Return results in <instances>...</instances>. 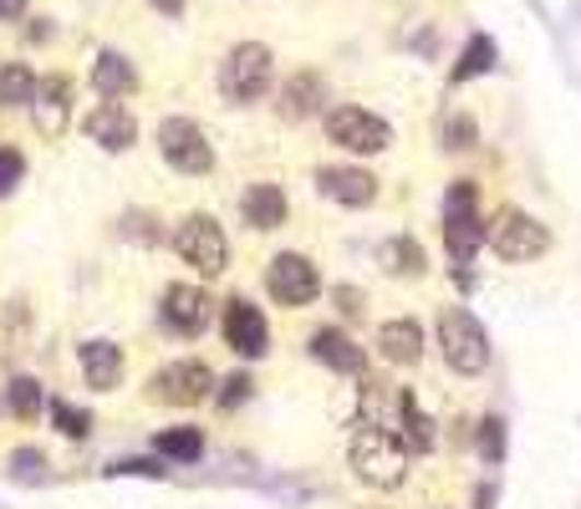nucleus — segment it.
<instances>
[{"label": "nucleus", "mask_w": 581, "mask_h": 509, "mask_svg": "<svg viewBox=\"0 0 581 509\" xmlns=\"http://www.w3.org/2000/svg\"><path fill=\"white\" fill-rule=\"evenodd\" d=\"M347 459H352V474H358L368 489H398V484L408 479V449L398 443V433H387L377 423H358V428H352Z\"/></svg>", "instance_id": "obj_1"}, {"label": "nucleus", "mask_w": 581, "mask_h": 509, "mask_svg": "<svg viewBox=\"0 0 581 509\" xmlns=\"http://www.w3.org/2000/svg\"><path fill=\"white\" fill-rule=\"evenodd\" d=\"M276 82V51L266 42H235L224 51L220 61V92L224 102H235V107H251L260 102Z\"/></svg>", "instance_id": "obj_2"}, {"label": "nucleus", "mask_w": 581, "mask_h": 509, "mask_svg": "<svg viewBox=\"0 0 581 509\" xmlns=\"http://www.w3.org/2000/svg\"><path fill=\"white\" fill-rule=\"evenodd\" d=\"M439 351H444L449 372H460V378H479L490 367V336L464 305L439 311Z\"/></svg>", "instance_id": "obj_3"}, {"label": "nucleus", "mask_w": 581, "mask_h": 509, "mask_svg": "<svg viewBox=\"0 0 581 509\" xmlns=\"http://www.w3.org/2000/svg\"><path fill=\"white\" fill-rule=\"evenodd\" d=\"M485 245V219H479V189L469 178H454L444 189V250L454 265H469Z\"/></svg>", "instance_id": "obj_4"}, {"label": "nucleus", "mask_w": 581, "mask_h": 509, "mask_svg": "<svg viewBox=\"0 0 581 509\" xmlns=\"http://www.w3.org/2000/svg\"><path fill=\"white\" fill-rule=\"evenodd\" d=\"M485 240H490V250L506 265H531V261H541V255L551 250V230H546L536 215L510 209V204L490 219V224H485Z\"/></svg>", "instance_id": "obj_5"}, {"label": "nucleus", "mask_w": 581, "mask_h": 509, "mask_svg": "<svg viewBox=\"0 0 581 509\" xmlns=\"http://www.w3.org/2000/svg\"><path fill=\"white\" fill-rule=\"evenodd\" d=\"M174 250H179L184 265H194V276H205V280L230 270V240H224L214 215H184L179 230H174Z\"/></svg>", "instance_id": "obj_6"}, {"label": "nucleus", "mask_w": 581, "mask_h": 509, "mask_svg": "<svg viewBox=\"0 0 581 509\" xmlns=\"http://www.w3.org/2000/svg\"><path fill=\"white\" fill-rule=\"evenodd\" d=\"M322 128H327V143H337L342 153H358V159H373V153H383L393 143V128L377 113L358 107V102H337L322 117Z\"/></svg>", "instance_id": "obj_7"}, {"label": "nucleus", "mask_w": 581, "mask_h": 509, "mask_svg": "<svg viewBox=\"0 0 581 509\" xmlns=\"http://www.w3.org/2000/svg\"><path fill=\"white\" fill-rule=\"evenodd\" d=\"M153 143H159V153H164V163L174 169V174L184 178H205L209 169H214V148H209L205 128L194 123V117H164L159 123V132H153Z\"/></svg>", "instance_id": "obj_8"}, {"label": "nucleus", "mask_w": 581, "mask_h": 509, "mask_svg": "<svg viewBox=\"0 0 581 509\" xmlns=\"http://www.w3.org/2000/svg\"><path fill=\"white\" fill-rule=\"evenodd\" d=\"M266 291L276 305L286 311H301V305H312L322 296V270H316L312 255H301V250H281L276 261L266 265Z\"/></svg>", "instance_id": "obj_9"}, {"label": "nucleus", "mask_w": 581, "mask_h": 509, "mask_svg": "<svg viewBox=\"0 0 581 509\" xmlns=\"http://www.w3.org/2000/svg\"><path fill=\"white\" fill-rule=\"evenodd\" d=\"M214 387H220V382H214V372H209L199 357H179V362H169L153 372L149 397L164 407H199L214 397Z\"/></svg>", "instance_id": "obj_10"}, {"label": "nucleus", "mask_w": 581, "mask_h": 509, "mask_svg": "<svg viewBox=\"0 0 581 509\" xmlns=\"http://www.w3.org/2000/svg\"><path fill=\"white\" fill-rule=\"evenodd\" d=\"M72 97H77V82L67 72L36 77V92H31V123H36V132H42L46 143H57L61 132L72 128Z\"/></svg>", "instance_id": "obj_11"}, {"label": "nucleus", "mask_w": 581, "mask_h": 509, "mask_svg": "<svg viewBox=\"0 0 581 509\" xmlns=\"http://www.w3.org/2000/svg\"><path fill=\"white\" fill-rule=\"evenodd\" d=\"M159 316H164L169 332L179 336H199L214 321V301H209L205 286H194V280H174L164 291V301H159Z\"/></svg>", "instance_id": "obj_12"}, {"label": "nucleus", "mask_w": 581, "mask_h": 509, "mask_svg": "<svg viewBox=\"0 0 581 509\" xmlns=\"http://www.w3.org/2000/svg\"><path fill=\"white\" fill-rule=\"evenodd\" d=\"M82 132H88V143H97L103 153H128L138 143V117L133 107H123L118 97H103L82 117Z\"/></svg>", "instance_id": "obj_13"}, {"label": "nucleus", "mask_w": 581, "mask_h": 509, "mask_svg": "<svg viewBox=\"0 0 581 509\" xmlns=\"http://www.w3.org/2000/svg\"><path fill=\"white\" fill-rule=\"evenodd\" d=\"M224 342H230L245 362L266 357V351H270V321H266V311H260V305H251L245 296L224 301Z\"/></svg>", "instance_id": "obj_14"}, {"label": "nucleus", "mask_w": 581, "mask_h": 509, "mask_svg": "<svg viewBox=\"0 0 581 509\" xmlns=\"http://www.w3.org/2000/svg\"><path fill=\"white\" fill-rule=\"evenodd\" d=\"M316 189L327 194L332 204H342V209H368V204H377V178L368 174V169H352V163L316 169Z\"/></svg>", "instance_id": "obj_15"}, {"label": "nucleus", "mask_w": 581, "mask_h": 509, "mask_svg": "<svg viewBox=\"0 0 581 509\" xmlns=\"http://www.w3.org/2000/svg\"><path fill=\"white\" fill-rule=\"evenodd\" d=\"M286 215H291L286 189H281V184H270V178H260V184H251V189L240 194V219H245L251 230H260V234L281 230Z\"/></svg>", "instance_id": "obj_16"}, {"label": "nucleus", "mask_w": 581, "mask_h": 509, "mask_svg": "<svg viewBox=\"0 0 581 509\" xmlns=\"http://www.w3.org/2000/svg\"><path fill=\"white\" fill-rule=\"evenodd\" d=\"M77 357H82V378H88L92 393H113V387L123 382V372H128L118 342H82Z\"/></svg>", "instance_id": "obj_17"}, {"label": "nucleus", "mask_w": 581, "mask_h": 509, "mask_svg": "<svg viewBox=\"0 0 581 509\" xmlns=\"http://www.w3.org/2000/svg\"><path fill=\"white\" fill-rule=\"evenodd\" d=\"M377 357L393 367H418L423 362V326L408 316L383 321V326H377Z\"/></svg>", "instance_id": "obj_18"}, {"label": "nucleus", "mask_w": 581, "mask_h": 509, "mask_svg": "<svg viewBox=\"0 0 581 509\" xmlns=\"http://www.w3.org/2000/svg\"><path fill=\"white\" fill-rule=\"evenodd\" d=\"M393 413H398V418H393V433H398V443L408 453H429L433 449V418H423V407H418V397L408 393V387H398V393H393Z\"/></svg>", "instance_id": "obj_19"}, {"label": "nucleus", "mask_w": 581, "mask_h": 509, "mask_svg": "<svg viewBox=\"0 0 581 509\" xmlns=\"http://www.w3.org/2000/svg\"><path fill=\"white\" fill-rule=\"evenodd\" d=\"M322 102H327V82H322V72H297L291 82L281 88V117L286 123H306L312 113H322Z\"/></svg>", "instance_id": "obj_20"}, {"label": "nucleus", "mask_w": 581, "mask_h": 509, "mask_svg": "<svg viewBox=\"0 0 581 509\" xmlns=\"http://www.w3.org/2000/svg\"><path fill=\"white\" fill-rule=\"evenodd\" d=\"M312 357L322 367H332V372H362V367H368L362 347L342 332V326H322V332L312 336Z\"/></svg>", "instance_id": "obj_21"}, {"label": "nucleus", "mask_w": 581, "mask_h": 509, "mask_svg": "<svg viewBox=\"0 0 581 509\" xmlns=\"http://www.w3.org/2000/svg\"><path fill=\"white\" fill-rule=\"evenodd\" d=\"M92 88H97V97H128V92H138V67L123 51H97Z\"/></svg>", "instance_id": "obj_22"}, {"label": "nucleus", "mask_w": 581, "mask_h": 509, "mask_svg": "<svg viewBox=\"0 0 581 509\" xmlns=\"http://www.w3.org/2000/svg\"><path fill=\"white\" fill-rule=\"evenodd\" d=\"M500 61V46H495V36H485V31H475L469 42H464L460 61H454V72H449V82L454 88H464V82H475V77H485Z\"/></svg>", "instance_id": "obj_23"}, {"label": "nucleus", "mask_w": 581, "mask_h": 509, "mask_svg": "<svg viewBox=\"0 0 581 509\" xmlns=\"http://www.w3.org/2000/svg\"><path fill=\"white\" fill-rule=\"evenodd\" d=\"M153 453L169 459V464H194V459L205 453V433L189 428V423H184V428H164V433L153 438Z\"/></svg>", "instance_id": "obj_24"}, {"label": "nucleus", "mask_w": 581, "mask_h": 509, "mask_svg": "<svg viewBox=\"0 0 581 509\" xmlns=\"http://www.w3.org/2000/svg\"><path fill=\"white\" fill-rule=\"evenodd\" d=\"M31 92H36V72L26 61H5L0 67V107H31Z\"/></svg>", "instance_id": "obj_25"}, {"label": "nucleus", "mask_w": 581, "mask_h": 509, "mask_svg": "<svg viewBox=\"0 0 581 509\" xmlns=\"http://www.w3.org/2000/svg\"><path fill=\"white\" fill-rule=\"evenodd\" d=\"M5 403H11V413L21 423H36L42 418V407H46V393H42V382L36 378H11L5 382Z\"/></svg>", "instance_id": "obj_26"}, {"label": "nucleus", "mask_w": 581, "mask_h": 509, "mask_svg": "<svg viewBox=\"0 0 581 509\" xmlns=\"http://www.w3.org/2000/svg\"><path fill=\"white\" fill-rule=\"evenodd\" d=\"M383 265L393 270V276H403V280H418L429 261H423V250H418L414 240H403V234H398V240H387V245H383Z\"/></svg>", "instance_id": "obj_27"}, {"label": "nucleus", "mask_w": 581, "mask_h": 509, "mask_svg": "<svg viewBox=\"0 0 581 509\" xmlns=\"http://www.w3.org/2000/svg\"><path fill=\"white\" fill-rule=\"evenodd\" d=\"M51 423H57V433L72 438V443H88V433H92V413L77 403H51Z\"/></svg>", "instance_id": "obj_28"}, {"label": "nucleus", "mask_w": 581, "mask_h": 509, "mask_svg": "<svg viewBox=\"0 0 581 509\" xmlns=\"http://www.w3.org/2000/svg\"><path fill=\"white\" fill-rule=\"evenodd\" d=\"M479 138V123L469 113H449L444 117V132H439V143L449 148V153H464V148H475Z\"/></svg>", "instance_id": "obj_29"}, {"label": "nucleus", "mask_w": 581, "mask_h": 509, "mask_svg": "<svg viewBox=\"0 0 581 509\" xmlns=\"http://www.w3.org/2000/svg\"><path fill=\"white\" fill-rule=\"evenodd\" d=\"M479 459L485 464H506V418L500 413H490L479 423Z\"/></svg>", "instance_id": "obj_30"}, {"label": "nucleus", "mask_w": 581, "mask_h": 509, "mask_svg": "<svg viewBox=\"0 0 581 509\" xmlns=\"http://www.w3.org/2000/svg\"><path fill=\"white\" fill-rule=\"evenodd\" d=\"M21 178H26V159H21V148H0V199L15 194Z\"/></svg>", "instance_id": "obj_31"}, {"label": "nucleus", "mask_w": 581, "mask_h": 509, "mask_svg": "<svg viewBox=\"0 0 581 509\" xmlns=\"http://www.w3.org/2000/svg\"><path fill=\"white\" fill-rule=\"evenodd\" d=\"M251 393H255V382L245 378V372H235V378H224V387L214 393V403H220V407H240V403H251Z\"/></svg>", "instance_id": "obj_32"}, {"label": "nucleus", "mask_w": 581, "mask_h": 509, "mask_svg": "<svg viewBox=\"0 0 581 509\" xmlns=\"http://www.w3.org/2000/svg\"><path fill=\"white\" fill-rule=\"evenodd\" d=\"M113 474H133V479H164L169 468H164V459L153 453V459H123V464H113Z\"/></svg>", "instance_id": "obj_33"}, {"label": "nucleus", "mask_w": 581, "mask_h": 509, "mask_svg": "<svg viewBox=\"0 0 581 509\" xmlns=\"http://www.w3.org/2000/svg\"><path fill=\"white\" fill-rule=\"evenodd\" d=\"M42 468H46V459L36 449H15L11 453V474H15V479H42Z\"/></svg>", "instance_id": "obj_34"}, {"label": "nucleus", "mask_w": 581, "mask_h": 509, "mask_svg": "<svg viewBox=\"0 0 581 509\" xmlns=\"http://www.w3.org/2000/svg\"><path fill=\"white\" fill-rule=\"evenodd\" d=\"M332 301H337V311H342V316H358V311H362V291H358V286H337V291H332Z\"/></svg>", "instance_id": "obj_35"}, {"label": "nucleus", "mask_w": 581, "mask_h": 509, "mask_svg": "<svg viewBox=\"0 0 581 509\" xmlns=\"http://www.w3.org/2000/svg\"><path fill=\"white\" fill-rule=\"evenodd\" d=\"M31 0H0V21H21Z\"/></svg>", "instance_id": "obj_36"}, {"label": "nucleus", "mask_w": 581, "mask_h": 509, "mask_svg": "<svg viewBox=\"0 0 581 509\" xmlns=\"http://www.w3.org/2000/svg\"><path fill=\"white\" fill-rule=\"evenodd\" d=\"M149 5L159 15H184V11H189V0H149Z\"/></svg>", "instance_id": "obj_37"}, {"label": "nucleus", "mask_w": 581, "mask_h": 509, "mask_svg": "<svg viewBox=\"0 0 581 509\" xmlns=\"http://www.w3.org/2000/svg\"><path fill=\"white\" fill-rule=\"evenodd\" d=\"M46 36H51V26H46L42 15H36V21H31V42H46Z\"/></svg>", "instance_id": "obj_38"}, {"label": "nucleus", "mask_w": 581, "mask_h": 509, "mask_svg": "<svg viewBox=\"0 0 581 509\" xmlns=\"http://www.w3.org/2000/svg\"><path fill=\"white\" fill-rule=\"evenodd\" d=\"M495 505V484H485V489H479V509H490Z\"/></svg>", "instance_id": "obj_39"}]
</instances>
